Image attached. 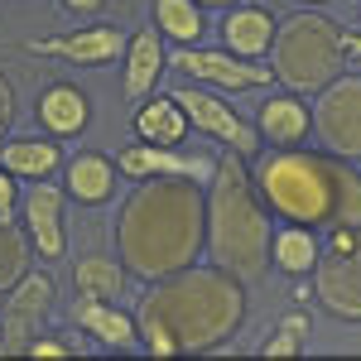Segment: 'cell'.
<instances>
[{
  "instance_id": "7402d4cb",
  "label": "cell",
  "mask_w": 361,
  "mask_h": 361,
  "mask_svg": "<svg viewBox=\"0 0 361 361\" xmlns=\"http://www.w3.org/2000/svg\"><path fill=\"white\" fill-rule=\"evenodd\" d=\"M126 279L130 270L121 265V255H82L73 265V284H78V299H102V304H116L126 294Z\"/></svg>"
},
{
  "instance_id": "83f0119b",
  "label": "cell",
  "mask_w": 361,
  "mask_h": 361,
  "mask_svg": "<svg viewBox=\"0 0 361 361\" xmlns=\"http://www.w3.org/2000/svg\"><path fill=\"white\" fill-rule=\"evenodd\" d=\"M20 207V188H15V173L0 169V212H15Z\"/></svg>"
},
{
  "instance_id": "8992f818",
  "label": "cell",
  "mask_w": 361,
  "mask_h": 361,
  "mask_svg": "<svg viewBox=\"0 0 361 361\" xmlns=\"http://www.w3.org/2000/svg\"><path fill=\"white\" fill-rule=\"evenodd\" d=\"M313 299L342 323H361V222L328 226L323 250L313 260Z\"/></svg>"
},
{
  "instance_id": "52a82bcc",
  "label": "cell",
  "mask_w": 361,
  "mask_h": 361,
  "mask_svg": "<svg viewBox=\"0 0 361 361\" xmlns=\"http://www.w3.org/2000/svg\"><path fill=\"white\" fill-rule=\"evenodd\" d=\"M308 130L318 135V149H333L342 159H361V73H337L323 92H313Z\"/></svg>"
},
{
  "instance_id": "e0dca14e",
  "label": "cell",
  "mask_w": 361,
  "mask_h": 361,
  "mask_svg": "<svg viewBox=\"0 0 361 361\" xmlns=\"http://www.w3.org/2000/svg\"><path fill=\"white\" fill-rule=\"evenodd\" d=\"M87 121H92V106H87V92L73 82H54L44 87V97H39V126H44V135H82Z\"/></svg>"
},
{
  "instance_id": "603a6c76",
  "label": "cell",
  "mask_w": 361,
  "mask_h": 361,
  "mask_svg": "<svg viewBox=\"0 0 361 361\" xmlns=\"http://www.w3.org/2000/svg\"><path fill=\"white\" fill-rule=\"evenodd\" d=\"M135 135L145 140V145H178V140L188 135V116H183V106L164 92V97H154V102H140Z\"/></svg>"
},
{
  "instance_id": "d4e9b609",
  "label": "cell",
  "mask_w": 361,
  "mask_h": 361,
  "mask_svg": "<svg viewBox=\"0 0 361 361\" xmlns=\"http://www.w3.org/2000/svg\"><path fill=\"white\" fill-rule=\"evenodd\" d=\"M29 255H34V246H29L25 226L10 222V212H0V294L29 270Z\"/></svg>"
},
{
  "instance_id": "7a4b0ae2",
  "label": "cell",
  "mask_w": 361,
  "mask_h": 361,
  "mask_svg": "<svg viewBox=\"0 0 361 361\" xmlns=\"http://www.w3.org/2000/svg\"><path fill=\"white\" fill-rule=\"evenodd\" d=\"M207 246V193L197 178H140L116 222V255L140 279H164L193 265Z\"/></svg>"
},
{
  "instance_id": "7c38bea8",
  "label": "cell",
  "mask_w": 361,
  "mask_h": 361,
  "mask_svg": "<svg viewBox=\"0 0 361 361\" xmlns=\"http://www.w3.org/2000/svg\"><path fill=\"white\" fill-rule=\"evenodd\" d=\"M212 169L217 159H207V154H183L178 145H126L121 154H116V173H126V178H154V173H173V178H197V183H207L212 178Z\"/></svg>"
},
{
  "instance_id": "ba28073f",
  "label": "cell",
  "mask_w": 361,
  "mask_h": 361,
  "mask_svg": "<svg viewBox=\"0 0 361 361\" xmlns=\"http://www.w3.org/2000/svg\"><path fill=\"white\" fill-rule=\"evenodd\" d=\"M54 275L25 270L5 294H0V352H25L34 337L49 328L54 318Z\"/></svg>"
},
{
  "instance_id": "d6986e66",
  "label": "cell",
  "mask_w": 361,
  "mask_h": 361,
  "mask_svg": "<svg viewBox=\"0 0 361 361\" xmlns=\"http://www.w3.org/2000/svg\"><path fill=\"white\" fill-rule=\"evenodd\" d=\"M222 44H226V54H236V58H265L270 44H275V20H270V10H255V5L231 10L222 20Z\"/></svg>"
},
{
  "instance_id": "d6a6232c",
  "label": "cell",
  "mask_w": 361,
  "mask_h": 361,
  "mask_svg": "<svg viewBox=\"0 0 361 361\" xmlns=\"http://www.w3.org/2000/svg\"><path fill=\"white\" fill-rule=\"evenodd\" d=\"M0 135H5V130H0Z\"/></svg>"
},
{
  "instance_id": "44dd1931",
  "label": "cell",
  "mask_w": 361,
  "mask_h": 361,
  "mask_svg": "<svg viewBox=\"0 0 361 361\" xmlns=\"http://www.w3.org/2000/svg\"><path fill=\"white\" fill-rule=\"evenodd\" d=\"M318 250H323V241H318V231H313V226L279 222L275 231H270V260H275L284 275H294V279H304L308 270H313Z\"/></svg>"
},
{
  "instance_id": "ac0fdd59",
  "label": "cell",
  "mask_w": 361,
  "mask_h": 361,
  "mask_svg": "<svg viewBox=\"0 0 361 361\" xmlns=\"http://www.w3.org/2000/svg\"><path fill=\"white\" fill-rule=\"evenodd\" d=\"M78 328H82L97 347H111V352H130V347H140L135 318L121 313L116 304H102V299H78Z\"/></svg>"
},
{
  "instance_id": "3957f363",
  "label": "cell",
  "mask_w": 361,
  "mask_h": 361,
  "mask_svg": "<svg viewBox=\"0 0 361 361\" xmlns=\"http://www.w3.org/2000/svg\"><path fill=\"white\" fill-rule=\"evenodd\" d=\"M255 193L270 207V217L294 226H357L361 222V173L352 159H342L333 149H270L255 159Z\"/></svg>"
},
{
  "instance_id": "cb8c5ba5",
  "label": "cell",
  "mask_w": 361,
  "mask_h": 361,
  "mask_svg": "<svg viewBox=\"0 0 361 361\" xmlns=\"http://www.w3.org/2000/svg\"><path fill=\"white\" fill-rule=\"evenodd\" d=\"M154 29L173 44H197L202 39V10L197 0H154Z\"/></svg>"
},
{
  "instance_id": "4316f807",
  "label": "cell",
  "mask_w": 361,
  "mask_h": 361,
  "mask_svg": "<svg viewBox=\"0 0 361 361\" xmlns=\"http://www.w3.org/2000/svg\"><path fill=\"white\" fill-rule=\"evenodd\" d=\"M25 352H29V357H73V342H58V337H44V333H39Z\"/></svg>"
},
{
  "instance_id": "5bb4252c",
  "label": "cell",
  "mask_w": 361,
  "mask_h": 361,
  "mask_svg": "<svg viewBox=\"0 0 361 361\" xmlns=\"http://www.w3.org/2000/svg\"><path fill=\"white\" fill-rule=\"evenodd\" d=\"M308 106L299 102V92H275L260 102L255 116V135L270 140V149H289V145H304L308 140Z\"/></svg>"
},
{
  "instance_id": "9c48e42d",
  "label": "cell",
  "mask_w": 361,
  "mask_h": 361,
  "mask_svg": "<svg viewBox=\"0 0 361 361\" xmlns=\"http://www.w3.org/2000/svg\"><path fill=\"white\" fill-rule=\"evenodd\" d=\"M169 97L183 106V116H188V126H193V130L212 135L217 145H226V149H236L241 159H255V154H260V135H255V126L241 121L236 106L222 102L217 92H207V87L193 82V87H169Z\"/></svg>"
},
{
  "instance_id": "9a60e30c",
  "label": "cell",
  "mask_w": 361,
  "mask_h": 361,
  "mask_svg": "<svg viewBox=\"0 0 361 361\" xmlns=\"http://www.w3.org/2000/svg\"><path fill=\"white\" fill-rule=\"evenodd\" d=\"M164 68H169L164 34L154 25L140 29L135 39H126V97H130V102H145V97L154 92V82L164 78Z\"/></svg>"
},
{
  "instance_id": "5b68a950",
  "label": "cell",
  "mask_w": 361,
  "mask_h": 361,
  "mask_svg": "<svg viewBox=\"0 0 361 361\" xmlns=\"http://www.w3.org/2000/svg\"><path fill=\"white\" fill-rule=\"evenodd\" d=\"M347 68V49H342V29L318 15V10H299L289 20H275V44H270V73L275 82L289 92H323L337 73Z\"/></svg>"
},
{
  "instance_id": "30bf717a",
  "label": "cell",
  "mask_w": 361,
  "mask_h": 361,
  "mask_svg": "<svg viewBox=\"0 0 361 361\" xmlns=\"http://www.w3.org/2000/svg\"><path fill=\"white\" fill-rule=\"evenodd\" d=\"M169 68H178L183 78L207 82L217 92H255V87H270L275 73L270 63H255V58H236L226 49H197V44H178L169 54Z\"/></svg>"
},
{
  "instance_id": "6da1fadb",
  "label": "cell",
  "mask_w": 361,
  "mask_h": 361,
  "mask_svg": "<svg viewBox=\"0 0 361 361\" xmlns=\"http://www.w3.org/2000/svg\"><path fill=\"white\" fill-rule=\"evenodd\" d=\"M246 323V279L222 265H183L164 279H149V294L135 308L140 347L154 357L217 352Z\"/></svg>"
},
{
  "instance_id": "277c9868",
  "label": "cell",
  "mask_w": 361,
  "mask_h": 361,
  "mask_svg": "<svg viewBox=\"0 0 361 361\" xmlns=\"http://www.w3.org/2000/svg\"><path fill=\"white\" fill-rule=\"evenodd\" d=\"M270 207L255 193L246 159L226 149L207 178V255L212 265L231 270L236 279H260L270 270Z\"/></svg>"
},
{
  "instance_id": "1f68e13d",
  "label": "cell",
  "mask_w": 361,
  "mask_h": 361,
  "mask_svg": "<svg viewBox=\"0 0 361 361\" xmlns=\"http://www.w3.org/2000/svg\"><path fill=\"white\" fill-rule=\"evenodd\" d=\"M304 5H328V0H304Z\"/></svg>"
},
{
  "instance_id": "4fadbf2b",
  "label": "cell",
  "mask_w": 361,
  "mask_h": 361,
  "mask_svg": "<svg viewBox=\"0 0 361 361\" xmlns=\"http://www.w3.org/2000/svg\"><path fill=\"white\" fill-rule=\"evenodd\" d=\"M20 217H25V236L29 246L39 250V260H58L63 250H68V226H63V193H58L54 183H39L34 178V188L20 197Z\"/></svg>"
},
{
  "instance_id": "8fae6325",
  "label": "cell",
  "mask_w": 361,
  "mask_h": 361,
  "mask_svg": "<svg viewBox=\"0 0 361 361\" xmlns=\"http://www.w3.org/2000/svg\"><path fill=\"white\" fill-rule=\"evenodd\" d=\"M25 49L29 54H44V58H58V63H78V68H106L116 54H126V34L116 25H82L73 34L34 39Z\"/></svg>"
},
{
  "instance_id": "ffe728a7",
  "label": "cell",
  "mask_w": 361,
  "mask_h": 361,
  "mask_svg": "<svg viewBox=\"0 0 361 361\" xmlns=\"http://www.w3.org/2000/svg\"><path fill=\"white\" fill-rule=\"evenodd\" d=\"M63 164V149L54 135H25V140H5L0 145V169L15 173V178H49Z\"/></svg>"
},
{
  "instance_id": "f1b7e54d",
  "label": "cell",
  "mask_w": 361,
  "mask_h": 361,
  "mask_svg": "<svg viewBox=\"0 0 361 361\" xmlns=\"http://www.w3.org/2000/svg\"><path fill=\"white\" fill-rule=\"evenodd\" d=\"M63 10H68V15H78V20H92V15H102V10H106V0H63Z\"/></svg>"
},
{
  "instance_id": "f546056e",
  "label": "cell",
  "mask_w": 361,
  "mask_h": 361,
  "mask_svg": "<svg viewBox=\"0 0 361 361\" xmlns=\"http://www.w3.org/2000/svg\"><path fill=\"white\" fill-rule=\"evenodd\" d=\"M10 121H15V92H10V82L0 78V130H5Z\"/></svg>"
},
{
  "instance_id": "4dcf8cb0",
  "label": "cell",
  "mask_w": 361,
  "mask_h": 361,
  "mask_svg": "<svg viewBox=\"0 0 361 361\" xmlns=\"http://www.w3.org/2000/svg\"><path fill=\"white\" fill-rule=\"evenodd\" d=\"M197 5H236V0H197Z\"/></svg>"
},
{
  "instance_id": "484cf974",
  "label": "cell",
  "mask_w": 361,
  "mask_h": 361,
  "mask_svg": "<svg viewBox=\"0 0 361 361\" xmlns=\"http://www.w3.org/2000/svg\"><path fill=\"white\" fill-rule=\"evenodd\" d=\"M304 347H308V318L304 313H289L279 323V333L260 342V357H299Z\"/></svg>"
},
{
  "instance_id": "2e32d148",
  "label": "cell",
  "mask_w": 361,
  "mask_h": 361,
  "mask_svg": "<svg viewBox=\"0 0 361 361\" xmlns=\"http://www.w3.org/2000/svg\"><path fill=\"white\" fill-rule=\"evenodd\" d=\"M68 197L82 202V207H102L116 197V159L97 154V149H78L68 159Z\"/></svg>"
}]
</instances>
